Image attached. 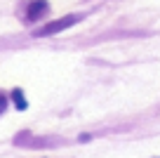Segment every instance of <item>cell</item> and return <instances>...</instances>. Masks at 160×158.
Instances as JSON below:
<instances>
[{
	"mask_svg": "<svg viewBox=\"0 0 160 158\" xmlns=\"http://www.w3.org/2000/svg\"><path fill=\"white\" fill-rule=\"evenodd\" d=\"M47 10H50L47 0H33V3L28 5V12H26V19H28V21H35V19H40V17L45 14Z\"/></svg>",
	"mask_w": 160,
	"mask_h": 158,
	"instance_id": "2",
	"label": "cell"
},
{
	"mask_svg": "<svg viewBox=\"0 0 160 158\" xmlns=\"http://www.w3.org/2000/svg\"><path fill=\"white\" fill-rule=\"evenodd\" d=\"M80 19H82V14H68V17H64V19H57V21H50V24H45L42 29H38V31H35V35H38V38H45V35L61 33L64 29H68V26L78 24Z\"/></svg>",
	"mask_w": 160,
	"mask_h": 158,
	"instance_id": "1",
	"label": "cell"
},
{
	"mask_svg": "<svg viewBox=\"0 0 160 158\" xmlns=\"http://www.w3.org/2000/svg\"><path fill=\"white\" fill-rule=\"evenodd\" d=\"M5 109H7V99H5V94H0V116L5 113Z\"/></svg>",
	"mask_w": 160,
	"mask_h": 158,
	"instance_id": "4",
	"label": "cell"
},
{
	"mask_svg": "<svg viewBox=\"0 0 160 158\" xmlns=\"http://www.w3.org/2000/svg\"><path fill=\"white\" fill-rule=\"evenodd\" d=\"M12 102H14V106L19 111H26V106H28V104H26V99H24V92H21V90H12Z\"/></svg>",
	"mask_w": 160,
	"mask_h": 158,
	"instance_id": "3",
	"label": "cell"
}]
</instances>
